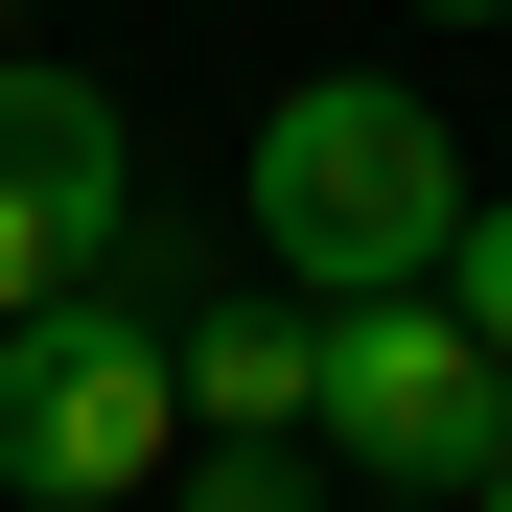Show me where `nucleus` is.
<instances>
[{
    "label": "nucleus",
    "mask_w": 512,
    "mask_h": 512,
    "mask_svg": "<svg viewBox=\"0 0 512 512\" xmlns=\"http://www.w3.org/2000/svg\"><path fill=\"white\" fill-rule=\"evenodd\" d=\"M187 466V303L70 280L47 326H0V489L24 512H140Z\"/></svg>",
    "instance_id": "obj_2"
},
{
    "label": "nucleus",
    "mask_w": 512,
    "mask_h": 512,
    "mask_svg": "<svg viewBox=\"0 0 512 512\" xmlns=\"http://www.w3.org/2000/svg\"><path fill=\"white\" fill-rule=\"evenodd\" d=\"M443 303H466V326H489V350H512V187H489V210L443 233Z\"/></svg>",
    "instance_id": "obj_7"
},
{
    "label": "nucleus",
    "mask_w": 512,
    "mask_h": 512,
    "mask_svg": "<svg viewBox=\"0 0 512 512\" xmlns=\"http://www.w3.org/2000/svg\"><path fill=\"white\" fill-rule=\"evenodd\" d=\"M466 512H512V443H489V489H466Z\"/></svg>",
    "instance_id": "obj_9"
},
{
    "label": "nucleus",
    "mask_w": 512,
    "mask_h": 512,
    "mask_svg": "<svg viewBox=\"0 0 512 512\" xmlns=\"http://www.w3.org/2000/svg\"><path fill=\"white\" fill-rule=\"evenodd\" d=\"M163 512H326V466H303V443H187Z\"/></svg>",
    "instance_id": "obj_6"
},
{
    "label": "nucleus",
    "mask_w": 512,
    "mask_h": 512,
    "mask_svg": "<svg viewBox=\"0 0 512 512\" xmlns=\"http://www.w3.org/2000/svg\"><path fill=\"white\" fill-rule=\"evenodd\" d=\"M0 47H24V0H0Z\"/></svg>",
    "instance_id": "obj_11"
},
{
    "label": "nucleus",
    "mask_w": 512,
    "mask_h": 512,
    "mask_svg": "<svg viewBox=\"0 0 512 512\" xmlns=\"http://www.w3.org/2000/svg\"><path fill=\"white\" fill-rule=\"evenodd\" d=\"M443 24H512V0H443Z\"/></svg>",
    "instance_id": "obj_10"
},
{
    "label": "nucleus",
    "mask_w": 512,
    "mask_h": 512,
    "mask_svg": "<svg viewBox=\"0 0 512 512\" xmlns=\"http://www.w3.org/2000/svg\"><path fill=\"white\" fill-rule=\"evenodd\" d=\"M350 489H489L512 443V350L443 303V280H396V303H326V419H303Z\"/></svg>",
    "instance_id": "obj_3"
},
{
    "label": "nucleus",
    "mask_w": 512,
    "mask_h": 512,
    "mask_svg": "<svg viewBox=\"0 0 512 512\" xmlns=\"http://www.w3.org/2000/svg\"><path fill=\"white\" fill-rule=\"evenodd\" d=\"M466 140L443 94H396V70H303L280 117H256V256H280L303 303H396V280H443V233H466Z\"/></svg>",
    "instance_id": "obj_1"
},
{
    "label": "nucleus",
    "mask_w": 512,
    "mask_h": 512,
    "mask_svg": "<svg viewBox=\"0 0 512 512\" xmlns=\"http://www.w3.org/2000/svg\"><path fill=\"white\" fill-rule=\"evenodd\" d=\"M117 233H140V140L94 70H47V47H0V326H47L70 280H117Z\"/></svg>",
    "instance_id": "obj_4"
},
{
    "label": "nucleus",
    "mask_w": 512,
    "mask_h": 512,
    "mask_svg": "<svg viewBox=\"0 0 512 512\" xmlns=\"http://www.w3.org/2000/svg\"><path fill=\"white\" fill-rule=\"evenodd\" d=\"M326 419V303H187V443H303Z\"/></svg>",
    "instance_id": "obj_5"
},
{
    "label": "nucleus",
    "mask_w": 512,
    "mask_h": 512,
    "mask_svg": "<svg viewBox=\"0 0 512 512\" xmlns=\"http://www.w3.org/2000/svg\"><path fill=\"white\" fill-rule=\"evenodd\" d=\"M350 512H466V489H350Z\"/></svg>",
    "instance_id": "obj_8"
}]
</instances>
